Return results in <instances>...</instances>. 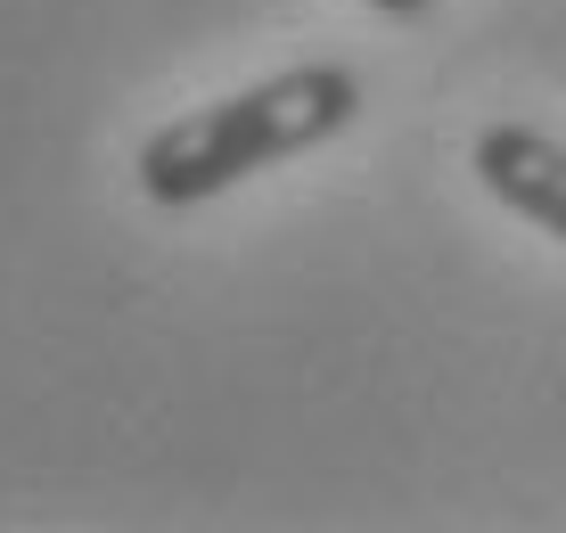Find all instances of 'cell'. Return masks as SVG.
Returning <instances> with one entry per match:
<instances>
[{
	"mask_svg": "<svg viewBox=\"0 0 566 533\" xmlns=\"http://www.w3.org/2000/svg\"><path fill=\"white\" fill-rule=\"evenodd\" d=\"M476 181L517 213V222L551 230L566 247V148L534 124H484L476 132Z\"/></svg>",
	"mask_w": 566,
	"mask_h": 533,
	"instance_id": "2",
	"label": "cell"
},
{
	"mask_svg": "<svg viewBox=\"0 0 566 533\" xmlns=\"http://www.w3.org/2000/svg\"><path fill=\"white\" fill-rule=\"evenodd\" d=\"M378 17H427V0H369Z\"/></svg>",
	"mask_w": 566,
	"mask_h": 533,
	"instance_id": "3",
	"label": "cell"
},
{
	"mask_svg": "<svg viewBox=\"0 0 566 533\" xmlns=\"http://www.w3.org/2000/svg\"><path fill=\"white\" fill-rule=\"evenodd\" d=\"M361 115V83L337 58H304V66H280L263 83L213 98V107H189L172 124H156L132 173H140L148 206H206V197L255 181V173L287 165V156L337 140Z\"/></svg>",
	"mask_w": 566,
	"mask_h": 533,
	"instance_id": "1",
	"label": "cell"
}]
</instances>
